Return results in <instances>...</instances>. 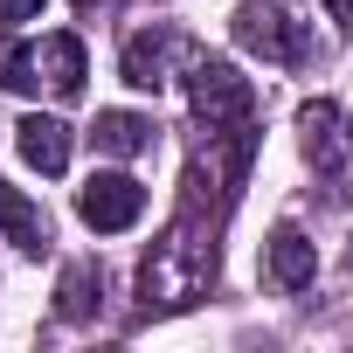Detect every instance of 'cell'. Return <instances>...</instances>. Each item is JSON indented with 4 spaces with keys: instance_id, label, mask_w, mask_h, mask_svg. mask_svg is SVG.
Returning <instances> with one entry per match:
<instances>
[{
    "instance_id": "6da1fadb",
    "label": "cell",
    "mask_w": 353,
    "mask_h": 353,
    "mask_svg": "<svg viewBox=\"0 0 353 353\" xmlns=\"http://www.w3.org/2000/svg\"><path fill=\"white\" fill-rule=\"evenodd\" d=\"M208 284H215V236H208L201 208L188 201L181 222L152 243V256H145V270H139V312H145V319H152V312H188Z\"/></svg>"
},
{
    "instance_id": "ba28073f",
    "label": "cell",
    "mask_w": 353,
    "mask_h": 353,
    "mask_svg": "<svg viewBox=\"0 0 353 353\" xmlns=\"http://www.w3.org/2000/svg\"><path fill=\"white\" fill-rule=\"evenodd\" d=\"M14 152H21L35 173H63V166H70V125H63V118L28 111V118L14 125Z\"/></svg>"
},
{
    "instance_id": "2e32d148",
    "label": "cell",
    "mask_w": 353,
    "mask_h": 353,
    "mask_svg": "<svg viewBox=\"0 0 353 353\" xmlns=\"http://www.w3.org/2000/svg\"><path fill=\"white\" fill-rule=\"evenodd\" d=\"M77 8H97V0H77Z\"/></svg>"
},
{
    "instance_id": "3957f363",
    "label": "cell",
    "mask_w": 353,
    "mask_h": 353,
    "mask_svg": "<svg viewBox=\"0 0 353 353\" xmlns=\"http://www.w3.org/2000/svg\"><path fill=\"white\" fill-rule=\"evenodd\" d=\"M229 35H236V49H250L263 63H284V70L312 56V35H305V21L284 8V0H243L229 14Z\"/></svg>"
},
{
    "instance_id": "8992f818",
    "label": "cell",
    "mask_w": 353,
    "mask_h": 353,
    "mask_svg": "<svg viewBox=\"0 0 353 353\" xmlns=\"http://www.w3.org/2000/svg\"><path fill=\"white\" fill-rule=\"evenodd\" d=\"M298 145L319 173H339L353 159V118L332 97H312V104H298Z\"/></svg>"
},
{
    "instance_id": "4fadbf2b",
    "label": "cell",
    "mask_w": 353,
    "mask_h": 353,
    "mask_svg": "<svg viewBox=\"0 0 353 353\" xmlns=\"http://www.w3.org/2000/svg\"><path fill=\"white\" fill-rule=\"evenodd\" d=\"M90 305H97V270L90 263H70L63 270V291H56V312L63 319H90Z\"/></svg>"
},
{
    "instance_id": "52a82bcc",
    "label": "cell",
    "mask_w": 353,
    "mask_h": 353,
    "mask_svg": "<svg viewBox=\"0 0 353 353\" xmlns=\"http://www.w3.org/2000/svg\"><path fill=\"white\" fill-rule=\"evenodd\" d=\"M35 77L56 90V97H83V77H90V56L77 35H42L35 42Z\"/></svg>"
},
{
    "instance_id": "5bb4252c",
    "label": "cell",
    "mask_w": 353,
    "mask_h": 353,
    "mask_svg": "<svg viewBox=\"0 0 353 353\" xmlns=\"http://www.w3.org/2000/svg\"><path fill=\"white\" fill-rule=\"evenodd\" d=\"M42 14V0H0V28H14V21H35Z\"/></svg>"
},
{
    "instance_id": "5b68a950",
    "label": "cell",
    "mask_w": 353,
    "mask_h": 353,
    "mask_svg": "<svg viewBox=\"0 0 353 353\" xmlns=\"http://www.w3.org/2000/svg\"><path fill=\"white\" fill-rule=\"evenodd\" d=\"M77 215L97 229V236H118L145 215V188L132 181V173H90V181L77 188Z\"/></svg>"
},
{
    "instance_id": "7a4b0ae2",
    "label": "cell",
    "mask_w": 353,
    "mask_h": 353,
    "mask_svg": "<svg viewBox=\"0 0 353 353\" xmlns=\"http://www.w3.org/2000/svg\"><path fill=\"white\" fill-rule=\"evenodd\" d=\"M188 104L201 118V132H236L256 118V90L236 63L222 56H188Z\"/></svg>"
},
{
    "instance_id": "30bf717a",
    "label": "cell",
    "mask_w": 353,
    "mask_h": 353,
    "mask_svg": "<svg viewBox=\"0 0 353 353\" xmlns=\"http://www.w3.org/2000/svg\"><path fill=\"white\" fill-rule=\"evenodd\" d=\"M263 256H270V284H277V291H305V284L319 277V250H312L298 229H277V236L263 243Z\"/></svg>"
},
{
    "instance_id": "7c38bea8",
    "label": "cell",
    "mask_w": 353,
    "mask_h": 353,
    "mask_svg": "<svg viewBox=\"0 0 353 353\" xmlns=\"http://www.w3.org/2000/svg\"><path fill=\"white\" fill-rule=\"evenodd\" d=\"M0 90H14V97H35V90H42V77H35V42L0 35Z\"/></svg>"
},
{
    "instance_id": "9a60e30c",
    "label": "cell",
    "mask_w": 353,
    "mask_h": 353,
    "mask_svg": "<svg viewBox=\"0 0 353 353\" xmlns=\"http://www.w3.org/2000/svg\"><path fill=\"white\" fill-rule=\"evenodd\" d=\"M325 8H332V21H339V35L353 42V0H325Z\"/></svg>"
},
{
    "instance_id": "277c9868",
    "label": "cell",
    "mask_w": 353,
    "mask_h": 353,
    "mask_svg": "<svg viewBox=\"0 0 353 353\" xmlns=\"http://www.w3.org/2000/svg\"><path fill=\"white\" fill-rule=\"evenodd\" d=\"M188 56H194V49H188V35H181V28L152 21V28H139V35L125 42L118 70H125V83H132V90H166V83H173V63H188Z\"/></svg>"
},
{
    "instance_id": "8fae6325",
    "label": "cell",
    "mask_w": 353,
    "mask_h": 353,
    "mask_svg": "<svg viewBox=\"0 0 353 353\" xmlns=\"http://www.w3.org/2000/svg\"><path fill=\"white\" fill-rule=\"evenodd\" d=\"M90 139H97V152H111V159H139V152L152 145V118H139V111H97Z\"/></svg>"
},
{
    "instance_id": "9c48e42d",
    "label": "cell",
    "mask_w": 353,
    "mask_h": 353,
    "mask_svg": "<svg viewBox=\"0 0 353 353\" xmlns=\"http://www.w3.org/2000/svg\"><path fill=\"white\" fill-rule=\"evenodd\" d=\"M0 236H8L21 256H42V250H49V215H42V201H28L14 181H0Z\"/></svg>"
}]
</instances>
